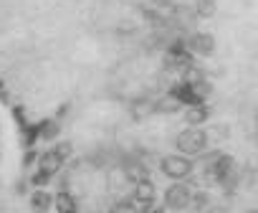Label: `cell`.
Masks as SVG:
<instances>
[{
    "mask_svg": "<svg viewBox=\"0 0 258 213\" xmlns=\"http://www.w3.org/2000/svg\"><path fill=\"white\" fill-rule=\"evenodd\" d=\"M53 150H56V152H58L63 160H69V157L74 155V145H71V142H61V145H56Z\"/></svg>",
    "mask_w": 258,
    "mask_h": 213,
    "instance_id": "cell-18",
    "label": "cell"
},
{
    "mask_svg": "<svg viewBox=\"0 0 258 213\" xmlns=\"http://www.w3.org/2000/svg\"><path fill=\"white\" fill-rule=\"evenodd\" d=\"M255 127H258V112H255Z\"/></svg>",
    "mask_w": 258,
    "mask_h": 213,
    "instance_id": "cell-23",
    "label": "cell"
},
{
    "mask_svg": "<svg viewBox=\"0 0 258 213\" xmlns=\"http://www.w3.org/2000/svg\"><path fill=\"white\" fill-rule=\"evenodd\" d=\"M51 178H53L51 173H46V170H38V173H36V175L31 178V183H33L36 188H46V185L51 183Z\"/></svg>",
    "mask_w": 258,
    "mask_h": 213,
    "instance_id": "cell-17",
    "label": "cell"
},
{
    "mask_svg": "<svg viewBox=\"0 0 258 213\" xmlns=\"http://www.w3.org/2000/svg\"><path fill=\"white\" fill-rule=\"evenodd\" d=\"M58 120H43V122H38V137L41 140H56V135H58Z\"/></svg>",
    "mask_w": 258,
    "mask_h": 213,
    "instance_id": "cell-12",
    "label": "cell"
},
{
    "mask_svg": "<svg viewBox=\"0 0 258 213\" xmlns=\"http://www.w3.org/2000/svg\"><path fill=\"white\" fill-rule=\"evenodd\" d=\"M33 163H38V152H36L33 147H28V150H26V157H23V165H26V168H31Z\"/></svg>",
    "mask_w": 258,
    "mask_h": 213,
    "instance_id": "cell-21",
    "label": "cell"
},
{
    "mask_svg": "<svg viewBox=\"0 0 258 213\" xmlns=\"http://www.w3.org/2000/svg\"><path fill=\"white\" fill-rule=\"evenodd\" d=\"M53 205H56V210H58V213H76V210H79L76 198H74L69 190H63V188L53 195Z\"/></svg>",
    "mask_w": 258,
    "mask_h": 213,
    "instance_id": "cell-10",
    "label": "cell"
},
{
    "mask_svg": "<svg viewBox=\"0 0 258 213\" xmlns=\"http://www.w3.org/2000/svg\"><path fill=\"white\" fill-rule=\"evenodd\" d=\"M109 213H111V210H109Z\"/></svg>",
    "mask_w": 258,
    "mask_h": 213,
    "instance_id": "cell-25",
    "label": "cell"
},
{
    "mask_svg": "<svg viewBox=\"0 0 258 213\" xmlns=\"http://www.w3.org/2000/svg\"><path fill=\"white\" fill-rule=\"evenodd\" d=\"M13 120L18 122V127L23 130L28 122H26V112H23V107H13Z\"/></svg>",
    "mask_w": 258,
    "mask_h": 213,
    "instance_id": "cell-20",
    "label": "cell"
},
{
    "mask_svg": "<svg viewBox=\"0 0 258 213\" xmlns=\"http://www.w3.org/2000/svg\"><path fill=\"white\" fill-rule=\"evenodd\" d=\"M170 96L180 104V107H198V104H205V96L195 91V86L190 81H177L172 89H170Z\"/></svg>",
    "mask_w": 258,
    "mask_h": 213,
    "instance_id": "cell-5",
    "label": "cell"
},
{
    "mask_svg": "<svg viewBox=\"0 0 258 213\" xmlns=\"http://www.w3.org/2000/svg\"><path fill=\"white\" fill-rule=\"evenodd\" d=\"M51 205H53V195L46 188H36L31 193V208H33V213H46Z\"/></svg>",
    "mask_w": 258,
    "mask_h": 213,
    "instance_id": "cell-9",
    "label": "cell"
},
{
    "mask_svg": "<svg viewBox=\"0 0 258 213\" xmlns=\"http://www.w3.org/2000/svg\"><path fill=\"white\" fill-rule=\"evenodd\" d=\"M137 203V213H165V203L162 200H135Z\"/></svg>",
    "mask_w": 258,
    "mask_h": 213,
    "instance_id": "cell-14",
    "label": "cell"
},
{
    "mask_svg": "<svg viewBox=\"0 0 258 213\" xmlns=\"http://www.w3.org/2000/svg\"><path fill=\"white\" fill-rule=\"evenodd\" d=\"M215 11H218L215 0H198V3H195V16L198 18H213Z\"/></svg>",
    "mask_w": 258,
    "mask_h": 213,
    "instance_id": "cell-13",
    "label": "cell"
},
{
    "mask_svg": "<svg viewBox=\"0 0 258 213\" xmlns=\"http://www.w3.org/2000/svg\"><path fill=\"white\" fill-rule=\"evenodd\" d=\"M230 173H235V160H233L230 155L215 150V152H210V155L205 157V165H203V175H200V180H203V185L210 188V185H220Z\"/></svg>",
    "mask_w": 258,
    "mask_h": 213,
    "instance_id": "cell-1",
    "label": "cell"
},
{
    "mask_svg": "<svg viewBox=\"0 0 258 213\" xmlns=\"http://www.w3.org/2000/svg\"><path fill=\"white\" fill-rule=\"evenodd\" d=\"M208 205V193H195L192 195V203H190V208H198V210H203Z\"/></svg>",
    "mask_w": 258,
    "mask_h": 213,
    "instance_id": "cell-19",
    "label": "cell"
},
{
    "mask_svg": "<svg viewBox=\"0 0 258 213\" xmlns=\"http://www.w3.org/2000/svg\"><path fill=\"white\" fill-rule=\"evenodd\" d=\"M187 48H190V54H198V56H213L215 54V38L205 31H198V33L190 36Z\"/></svg>",
    "mask_w": 258,
    "mask_h": 213,
    "instance_id": "cell-6",
    "label": "cell"
},
{
    "mask_svg": "<svg viewBox=\"0 0 258 213\" xmlns=\"http://www.w3.org/2000/svg\"><path fill=\"white\" fill-rule=\"evenodd\" d=\"M0 99H6V86H3V81H0Z\"/></svg>",
    "mask_w": 258,
    "mask_h": 213,
    "instance_id": "cell-22",
    "label": "cell"
},
{
    "mask_svg": "<svg viewBox=\"0 0 258 213\" xmlns=\"http://www.w3.org/2000/svg\"><path fill=\"white\" fill-rule=\"evenodd\" d=\"M63 157L56 152V150H46V152H41L38 155V170H46V173H51V175H56L61 168H63Z\"/></svg>",
    "mask_w": 258,
    "mask_h": 213,
    "instance_id": "cell-7",
    "label": "cell"
},
{
    "mask_svg": "<svg viewBox=\"0 0 258 213\" xmlns=\"http://www.w3.org/2000/svg\"><path fill=\"white\" fill-rule=\"evenodd\" d=\"M192 195H195V188H192L187 180L172 183V185L165 190V205L172 208V210H185V208H190Z\"/></svg>",
    "mask_w": 258,
    "mask_h": 213,
    "instance_id": "cell-4",
    "label": "cell"
},
{
    "mask_svg": "<svg viewBox=\"0 0 258 213\" xmlns=\"http://www.w3.org/2000/svg\"><path fill=\"white\" fill-rule=\"evenodd\" d=\"M210 120V107L208 104H198V107H187L185 110V122L190 127H200Z\"/></svg>",
    "mask_w": 258,
    "mask_h": 213,
    "instance_id": "cell-8",
    "label": "cell"
},
{
    "mask_svg": "<svg viewBox=\"0 0 258 213\" xmlns=\"http://www.w3.org/2000/svg\"><path fill=\"white\" fill-rule=\"evenodd\" d=\"M132 198H135V200H155V198H157V188H155V183H152L150 178L142 180V183H137Z\"/></svg>",
    "mask_w": 258,
    "mask_h": 213,
    "instance_id": "cell-11",
    "label": "cell"
},
{
    "mask_svg": "<svg viewBox=\"0 0 258 213\" xmlns=\"http://www.w3.org/2000/svg\"><path fill=\"white\" fill-rule=\"evenodd\" d=\"M21 132H23V145H26V150L33 147L36 140H41V137H38V125H26Z\"/></svg>",
    "mask_w": 258,
    "mask_h": 213,
    "instance_id": "cell-15",
    "label": "cell"
},
{
    "mask_svg": "<svg viewBox=\"0 0 258 213\" xmlns=\"http://www.w3.org/2000/svg\"><path fill=\"white\" fill-rule=\"evenodd\" d=\"M248 213H258V210H248Z\"/></svg>",
    "mask_w": 258,
    "mask_h": 213,
    "instance_id": "cell-24",
    "label": "cell"
},
{
    "mask_svg": "<svg viewBox=\"0 0 258 213\" xmlns=\"http://www.w3.org/2000/svg\"><path fill=\"white\" fill-rule=\"evenodd\" d=\"M175 147L185 157H200L208 150V132L200 127H187L175 137Z\"/></svg>",
    "mask_w": 258,
    "mask_h": 213,
    "instance_id": "cell-2",
    "label": "cell"
},
{
    "mask_svg": "<svg viewBox=\"0 0 258 213\" xmlns=\"http://www.w3.org/2000/svg\"><path fill=\"white\" fill-rule=\"evenodd\" d=\"M111 213H137V203L135 198H124V200H116Z\"/></svg>",
    "mask_w": 258,
    "mask_h": 213,
    "instance_id": "cell-16",
    "label": "cell"
},
{
    "mask_svg": "<svg viewBox=\"0 0 258 213\" xmlns=\"http://www.w3.org/2000/svg\"><path fill=\"white\" fill-rule=\"evenodd\" d=\"M160 170H162V175H167L170 180L180 183V180H190V178H192L195 163H192L190 157H185V155H167V157H162Z\"/></svg>",
    "mask_w": 258,
    "mask_h": 213,
    "instance_id": "cell-3",
    "label": "cell"
}]
</instances>
